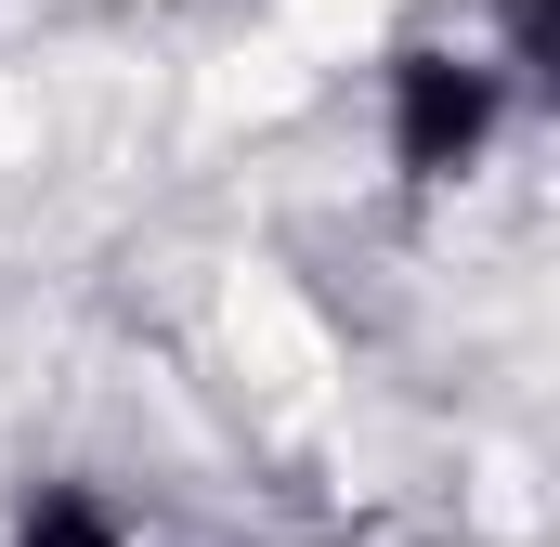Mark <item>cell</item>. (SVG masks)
I'll use <instances>...</instances> for the list:
<instances>
[{
	"label": "cell",
	"mask_w": 560,
	"mask_h": 547,
	"mask_svg": "<svg viewBox=\"0 0 560 547\" xmlns=\"http://www.w3.org/2000/svg\"><path fill=\"white\" fill-rule=\"evenodd\" d=\"M378 105H392V170L405 183H469L482 170V143L509 131V79H495V53H456V39H405L392 66H378Z\"/></svg>",
	"instance_id": "1"
},
{
	"label": "cell",
	"mask_w": 560,
	"mask_h": 547,
	"mask_svg": "<svg viewBox=\"0 0 560 547\" xmlns=\"http://www.w3.org/2000/svg\"><path fill=\"white\" fill-rule=\"evenodd\" d=\"M0 547H143V535H131V509H118L105 482H26Z\"/></svg>",
	"instance_id": "2"
},
{
	"label": "cell",
	"mask_w": 560,
	"mask_h": 547,
	"mask_svg": "<svg viewBox=\"0 0 560 547\" xmlns=\"http://www.w3.org/2000/svg\"><path fill=\"white\" fill-rule=\"evenodd\" d=\"M495 79L560 92V0H495Z\"/></svg>",
	"instance_id": "3"
}]
</instances>
